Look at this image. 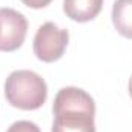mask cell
I'll list each match as a JSON object with an SVG mask.
<instances>
[{
    "instance_id": "1",
    "label": "cell",
    "mask_w": 132,
    "mask_h": 132,
    "mask_svg": "<svg viewBox=\"0 0 132 132\" xmlns=\"http://www.w3.org/2000/svg\"><path fill=\"white\" fill-rule=\"evenodd\" d=\"M5 97L11 106L17 109L35 111L45 104L48 86L46 81L32 71H14L5 81Z\"/></svg>"
},
{
    "instance_id": "2",
    "label": "cell",
    "mask_w": 132,
    "mask_h": 132,
    "mask_svg": "<svg viewBox=\"0 0 132 132\" xmlns=\"http://www.w3.org/2000/svg\"><path fill=\"white\" fill-rule=\"evenodd\" d=\"M68 43H69L68 29L59 28L52 22H46L35 32L32 43L34 54L38 60L45 63H52L63 57Z\"/></svg>"
},
{
    "instance_id": "3",
    "label": "cell",
    "mask_w": 132,
    "mask_h": 132,
    "mask_svg": "<svg viewBox=\"0 0 132 132\" xmlns=\"http://www.w3.org/2000/svg\"><path fill=\"white\" fill-rule=\"evenodd\" d=\"M28 32V20L26 17L12 9V8H0V51L12 52L19 49Z\"/></svg>"
},
{
    "instance_id": "4",
    "label": "cell",
    "mask_w": 132,
    "mask_h": 132,
    "mask_svg": "<svg viewBox=\"0 0 132 132\" xmlns=\"http://www.w3.org/2000/svg\"><path fill=\"white\" fill-rule=\"evenodd\" d=\"M52 112L54 115L62 112H88L95 115V103L86 91L68 86L57 92L52 104Z\"/></svg>"
},
{
    "instance_id": "5",
    "label": "cell",
    "mask_w": 132,
    "mask_h": 132,
    "mask_svg": "<svg viewBox=\"0 0 132 132\" xmlns=\"http://www.w3.org/2000/svg\"><path fill=\"white\" fill-rule=\"evenodd\" d=\"M52 132H95L94 115L88 112H62L54 115Z\"/></svg>"
},
{
    "instance_id": "6",
    "label": "cell",
    "mask_w": 132,
    "mask_h": 132,
    "mask_svg": "<svg viewBox=\"0 0 132 132\" xmlns=\"http://www.w3.org/2000/svg\"><path fill=\"white\" fill-rule=\"evenodd\" d=\"M104 0H63V11L74 22L86 23L100 14Z\"/></svg>"
},
{
    "instance_id": "7",
    "label": "cell",
    "mask_w": 132,
    "mask_h": 132,
    "mask_svg": "<svg viewBox=\"0 0 132 132\" xmlns=\"http://www.w3.org/2000/svg\"><path fill=\"white\" fill-rule=\"evenodd\" d=\"M112 23L120 35L132 40V0H115L112 6Z\"/></svg>"
},
{
    "instance_id": "8",
    "label": "cell",
    "mask_w": 132,
    "mask_h": 132,
    "mask_svg": "<svg viewBox=\"0 0 132 132\" xmlns=\"http://www.w3.org/2000/svg\"><path fill=\"white\" fill-rule=\"evenodd\" d=\"M6 132H40V128L28 120H19L15 123H12Z\"/></svg>"
},
{
    "instance_id": "9",
    "label": "cell",
    "mask_w": 132,
    "mask_h": 132,
    "mask_svg": "<svg viewBox=\"0 0 132 132\" xmlns=\"http://www.w3.org/2000/svg\"><path fill=\"white\" fill-rule=\"evenodd\" d=\"M52 0H22L23 5H26L28 8H32V9H40V8H45L51 3Z\"/></svg>"
},
{
    "instance_id": "10",
    "label": "cell",
    "mask_w": 132,
    "mask_h": 132,
    "mask_svg": "<svg viewBox=\"0 0 132 132\" xmlns=\"http://www.w3.org/2000/svg\"><path fill=\"white\" fill-rule=\"evenodd\" d=\"M128 89H129V95H131V98H132V75H131V78H129V86H128Z\"/></svg>"
}]
</instances>
